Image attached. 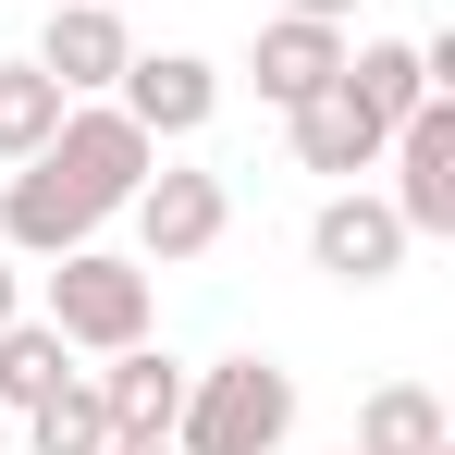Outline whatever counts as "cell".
Returning <instances> with one entry per match:
<instances>
[{"instance_id":"6da1fadb","label":"cell","mask_w":455,"mask_h":455,"mask_svg":"<svg viewBox=\"0 0 455 455\" xmlns=\"http://www.w3.org/2000/svg\"><path fill=\"white\" fill-rule=\"evenodd\" d=\"M283 431H296V370H283V357H222V370H185L172 455H283Z\"/></svg>"},{"instance_id":"7a4b0ae2","label":"cell","mask_w":455,"mask_h":455,"mask_svg":"<svg viewBox=\"0 0 455 455\" xmlns=\"http://www.w3.org/2000/svg\"><path fill=\"white\" fill-rule=\"evenodd\" d=\"M75 357H111V345H148V259H111V246H62L50 259V307H37Z\"/></svg>"},{"instance_id":"3957f363","label":"cell","mask_w":455,"mask_h":455,"mask_svg":"<svg viewBox=\"0 0 455 455\" xmlns=\"http://www.w3.org/2000/svg\"><path fill=\"white\" fill-rule=\"evenodd\" d=\"M50 172H62V185H75L86 210H99V222H111V210H124V197H136V185H148V136H136V124H124V99H62V124H50Z\"/></svg>"},{"instance_id":"277c9868","label":"cell","mask_w":455,"mask_h":455,"mask_svg":"<svg viewBox=\"0 0 455 455\" xmlns=\"http://www.w3.org/2000/svg\"><path fill=\"white\" fill-rule=\"evenodd\" d=\"M136 210V246H148V271H185V259H210L234 222V197H222V172H185V160H148V185L124 197Z\"/></svg>"},{"instance_id":"5b68a950","label":"cell","mask_w":455,"mask_h":455,"mask_svg":"<svg viewBox=\"0 0 455 455\" xmlns=\"http://www.w3.org/2000/svg\"><path fill=\"white\" fill-rule=\"evenodd\" d=\"M381 160H394V222L406 234H455V99L443 86L381 136Z\"/></svg>"},{"instance_id":"8992f818","label":"cell","mask_w":455,"mask_h":455,"mask_svg":"<svg viewBox=\"0 0 455 455\" xmlns=\"http://www.w3.org/2000/svg\"><path fill=\"white\" fill-rule=\"evenodd\" d=\"M111 99H124V124H136L148 148H185V136H197V124L222 111V75H210L197 50H136Z\"/></svg>"},{"instance_id":"52a82bcc","label":"cell","mask_w":455,"mask_h":455,"mask_svg":"<svg viewBox=\"0 0 455 455\" xmlns=\"http://www.w3.org/2000/svg\"><path fill=\"white\" fill-rule=\"evenodd\" d=\"M406 246H419V234L394 222V197H370V185L320 197V222H307V259H320L332 283H394V271H406Z\"/></svg>"},{"instance_id":"ba28073f","label":"cell","mask_w":455,"mask_h":455,"mask_svg":"<svg viewBox=\"0 0 455 455\" xmlns=\"http://www.w3.org/2000/svg\"><path fill=\"white\" fill-rule=\"evenodd\" d=\"M136 62V37H124V0H62L50 12V37H37V75L62 86V99H111Z\"/></svg>"},{"instance_id":"9c48e42d","label":"cell","mask_w":455,"mask_h":455,"mask_svg":"<svg viewBox=\"0 0 455 455\" xmlns=\"http://www.w3.org/2000/svg\"><path fill=\"white\" fill-rule=\"evenodd\" d=\"M0 246L12 259H62V246H99V210H86L75 185L50 172V160H12V185H0Z\"/></svg>"},{"instance_id":"30bf717a","label":"cell","mask_w":455,"mask_h":455,"mask_svg":"<svg viewBox=\"0 0 455 455\" xmlns=\"http://www.w3.org/2000/svg\"><path fill=\"white\" fill-rule=\"evenodd\" d=\"M99 406H111V443H172L185 370H172L160 345H111V357H99Z\"/></svg>"},{"instance_id":"8fae6325","label":"cell","mask_w":455,"mask_h":455,"mask_svg":"<svg viewBox=\"0 0 455 455\" xmlns=\"http://www.w3.org/2000/svg\"><path fill=\"white\" fill-rule=\"evenodd\" d=\"M246 75H259V99H271V111H296V99H320V86L345 75V25L271 12V25H259V62H246Z\"/></svg>"},{"instance_id":"7c38bea8","label":"cell","mask_w":455,"mask_h":455,"mask_svg":"<svg viewBox=\"0 0 455 455\" xmlns=\"http://www.w3.org/2000/svg\"><path fill=\"white\" fill-rule=\"evenodd\" d=\"M443 443H455L443 394H431V381H381L370 406H357V443L345 455H443Z\"/></svg>"},{"instance_id":"4fadbf2b","label":"cell","mask_w":455,"mask_h":455,"mask_svg":"<svg viewBox=\"0 0 455 455\" xmlns=\"http://www.w3.org/2000/svg\"><path fill=\"white\" fill-rule=\"evenodd\" d=\"M283 124H296V160H307V172H370V160H381V124L345 99V75L320 86V99H296Z\"/></svg>"},{"instance_id":"5bb4252c","label":"cell","mask_w":455,"mask_h":455,"mask_svg":"<svg viewBox=\"0 0 455 455\" xmlns=\"http://www.w3.org/2000/svg\"><path fill=\"white\" fill-rule=\"evenodd\" d=\"M345 99H357V111H370L381 136H394V124H406V111H419V99H431V62H419V50H406V37H370V50H345Z\"/></svg>"},{"instance_id":"9a60e30c","label":"cell","mask_w":455,"mask_h":455,"mask_svg":"<svg viewBox=\"0 0 455 455\" xmlns=\"http://www.w3.org/2000/svg\"><path fill=\"white\" fill-rule=\"evenodd\" d=\"M75 381V345L50 332V320H0V406H37V394H62Z\"/></svg>"},{"instance_id":"2e32d148","label":"cell","mask_w":455,"mask_h":455,"mask_svg":"<svg viewBox=\"0 0 455 455\" xmlns=\"http://www.w3.org/2000/svg\"><path fill=\"white\" fill-rule=\"evenodd\" d=\"M25 431H37V455H111V406H99V381H62V394H37L25 406Z\"/></svg>"},{"instance_id":"e0dca14e","label":"cell","mask_w":455,"mask_h":455,"mask_svg":"<svg viewBox=\"0 0 455 455\" xmlns=\"http://www.w3.org/2000/svg\"><path fill=\"white\" fill-rule=\"evenodd\" d=\"M50 124H62V86L37 75V62H0V160H37Z\"/></svg>"},{"instance_id":"ac0fdd59","label":"cell","mask_w":455,"mask_h":455,"mask_svg":"<svg viewBox=\"0 0 455 455\" xmlns=\"http://www.w3.org/2000/svg\"><path fill=\"white\" fill-rule=\"evenodd\" d=\"M283 12H307V25H345V12H357V0H283Z\"/></svg>"},{"instance_id":"d6986e66","label":"cell","mask_w":455,"mask_h":455,"mask_svg":"<svg viewBox=\"0 0 455 455\" xmlns=\"http://www.w3.org/2000/svg\"><path fill=\"white\" fill-rule=\"evenodd\" d=\"M0 320H25V271L12 259H0Z\"/></svg>"},{"instance_id":"ffe728a7","label":"cell","mask_w":455,"mask_h":455,"mask_svg":"<svg viewBox=\"0 0 455 455\" xmlns=\"http://www.w3.org/2000/svg\"><path fill=\"white\" fill-rule=\"evenodd\" d=\"M111 455H172V443H111Z\"/></svg>"}]
</instances>
